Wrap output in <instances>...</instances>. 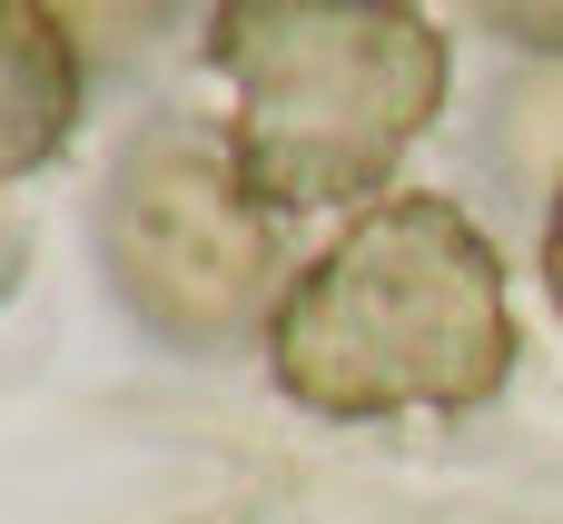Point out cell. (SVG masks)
<instances>
[{
  "label": "cell",
  "mask_w": 563,
  "mask_h": 524,
  "mask_svg": "<svg viewBox=\"0 0 563 524\" xmlns=\"http://www.w3.org/2000/svg\"><path fill=\"white\" fill-rule=\"evenodd\" d=\"M267 367L307 416H475L515 376V297L495 238L455 198H376L307 258L267 317Z\"/></svg>",
  "instance_id": "6da1fadb"
},
{
  "label": "cell",
  "mask_w": 563,
  "mask_h": 524,
  "mask_svg": "<svg viewBox=\"0 0 563 524\" xmlns=\"http://www.w3.org/2000/svg\"><path fill=\"white\" fill-rule=\"evenodd\" d=\"M544 297H554V317H563V188H554V208H544Z\"/></svg>",
  "instance_id": "5b68a950"
},
{
  "label": "cell",
  "mask_w": 563,
  "mask_h": 524,
  "mask_svg": "<svg viewBox=\"0 0 563 524\" xmlns=\"http://www.w3.org/2000/svg\"><path fill=\"white\" fill-rule=\"evenodd\" d=\"M10 277H20V238L0 228V297H10Z\"/></svg>",
  "instance_id": "8992f818"
},
{
  "label": "cell",
  "mask_w": 563,
  "mask_h": 524,
  "mask_svg": "<svg viewBox=\"0 0 563 524\" xmlns=\"http://www.w3.org/2000/svg\"><path fill=\"white\" fill-rule=\"evenodd\" d=\"M228 149L277 218L376 198L445 109V30L416 0H218Z\"/></svg>",
  "instance_id": "7a4b0ae2"
},
{
  "label": "cell",
  "mask_w": 563,
  "mask_h": 524,
  "mask_svg": "<svg viewBox=\"0 0 563 524\" xmlns=\"http://www.w3.org/2000/svg\"><path fill=\"white\" fill-rule=\"evenodd\" d=\"M99 258H109L119 307L168 347H218V337L277 317V297H287L277 208L247 188L228 139L178 129V119L129 139V159L109 168Z\"/></svg>",
  "instance_id": "3957f363"
},
{
  "label": "cell",
  "mask_w": 563,
  "mask_h": 524,
  "mask_svg": "<svg viewBox=\"0 0 563 524\" xmlns=\"http://www.w3.org/2000/svg\"><path fill=\"white\" fill-rule=\"evenodd\" d=\"M79 30L59 0H0V188L49 168L79 129Z\"/></svg>",
  "instance_id": "277c9868"
}]
</instances>
